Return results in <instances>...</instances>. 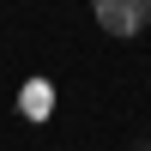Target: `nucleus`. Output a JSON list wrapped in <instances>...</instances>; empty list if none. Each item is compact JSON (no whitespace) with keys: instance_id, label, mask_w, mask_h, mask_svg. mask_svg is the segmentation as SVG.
Segmentation results:
<instances>
[{"instance_id":"obj_1","label":"nucleus","mask_w":151,"mask_h":151,"mask_svg":"<svg viewBox=\"0 0 151 151\" xmlns=\"http://www.w3.org/2000/svg\"><path fill=\"white\" fill-rule=\"evenodd\" d=\"M91 18L109 36H139L151 24V0H91Z\"/></svg>"},{"instance_id":"obj_2","label":"nucleus","mask_w":151,"mask_h":151,"mask_svg":"<svg viewBox=\"0 0 151 151\" xmlns=\"http://www.w3.org/2000/svg\"><path fill=\"white\" fill-rule=\"evenodd\" d=\"M18 109H24V115H36V121H42L48 109H55V91H48V85H30V91L18 97Z\"/></svg>"},{"instance_id":"obj_3","label":"nucleus","mask_w":151,"mask_h":151,"mask_svg":"<svg viewBox=\"0 0 151 151\" xmlns=\"http://www.w3.org/2000/svg\"><path fill=\"white\" fill-rule=\"evenodd\" d=\"M127 151H151V139H139V145H127Z\"/></svg>"}]
</instances>
